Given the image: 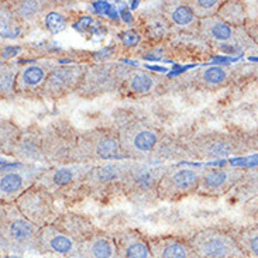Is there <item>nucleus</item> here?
<instances>
[{"instance_id": "5", "label": "nucleus", "mask_w": 258, "mask_h": 258, "mask_svg": "<svg viewBox=\"0 0 258 258\" xmlns=\"http://www.w3.org/2000/svg\"><path fill=\"white\" fill-rule=\"evenodd\" d=\"M81 133L67 120H55L42 128V153L45 164L61 167L77 164L78 139Z\"/></svg>"}, {"instance_id": "2", "label": "nucleus", "mask_w": 258, "mask_h": 258, "mask_svg": "<svg viewBox=\"0 0 258 258\" xmlns=\"http://www.w3.org/2000/svg\"><path fill=\"white\" fill-rule=\"evenodd\" d=\"M167 169V167H157L144 161H130L117 189L130 202L139 206L153 205L160 201L158 185Z\"/></svg>"}, {"instance_id": "13", "label": "nucleus", "mask_w": 258, "mask_h": 258, "mask_svg": "<svg viewBox=\"0 0 258 258\" xmlns=\"http://www.w3.org/2000/svg\"><path fill=\"white\" fill-rule=\"evenodd\" d=\"M55 59H38L23 63L16 81V93L23 98L42 96L44 85L49 74L59 67Z\"/></svg>"}, {"instance_id": "26", "label": "nucleus", "mask_w": 258, "mask_h": 258, "mask_svg": "<svg viewBox=\"0 0 258 258\" xmlns=\"http://www.w3.org/2000/svg\"><path fill=\"white\" fill-rule=\"evenodd\" d=\"M16 21L26 24H37L41 20L44 12L51 6V2L44 0H17L6 3Z\"/></svg>"}, {"instance_id": "22", "label": "nucleus", "mask_w": 258, "mask_h": 258, "mask_svg": "<svg viewBox=\"0 0 258 258\" xmlns=\"http://www.w3.org/2000/svg\"><path fill=\"white\" fill-rule=\"evenodd\" d=\"M78 258H119L114 236L96 230L79 244Z\"/></svg>"}, {"instance_id": "1", "label": "nucleus", "mask_w": 258, "mask_h": 258, "mask_svg": "<svg viewBox=\"0 0 258 258\" xmlns=\"http://www.w3.org/2000/svg\"><path fill=\"white\" fill-rule=\"evenodd\" d=\"M40 231L41 229L31 223L14 203H2L0 238L3 251L41 252Z\"/></svg>"}, {"instance_id": "10", "label": "nucleus", "mask_w": 258, "mask_h": 258, "mask_svg": "<svg viewBox=\"0 0 258 258\" xmlns=\"http://www.w3.org/2000/svg\"><path fill=\"white\" fill-rule=\"evenodd\" d=\"M202 171L192 168H168L158 185V199L165 202L181 201L198 194Z\"/></svg>"}, {"instance_id": "32", "label": "nucleus", "mask_w": 258, "mask_h": 258, "mask_svg": "<svg viewBox=\"0 0 258 258\" xmlns=\"http://www.w3.org/2000/svg\"><path fill=\"white\" fill-rule=\"evenodd\" d=\"M223 3V0H188L186 2V5L192 10V13L195 14L198 20H206V19L217 16Z\"/></svg>"}, {"instance_id": "4", "label": "nucleus", "mask_w": 258, "mask_h": 258, "mask_svg": "<svg viewBox=\"0 0 258 258\" xmlns=\"http://www.w3.org/2000/svg\"><path fill=\"white\" fill-rule=\"evenodd\" d=\"M114 130L117 132L120 146L128 160L144 161L162 141L160 128L148 120L140 117L124 120Z\"/></svg>"}, {"instance_id": "14", "label": "nucleus", "mask_w": 258, "mask_h": 258, "mask_svg": "<svg viewBox=\"0 0 258 258\" xmlns=\"http://www.w3.org/2000/svg\"><path fill=\"white\" fill-rule=\"evenodd\" d=\"M88 65L72 63V65H59L49 74L47 82L42 89V98L48 100H59L68 95L75 93L81 84Z\"/></svg>"}, {"instance_id": "21", "label": "nucleus", "mask_w": 258, "mask_h": 258, "mask_svg": "<svg viewBox=\"0 0 258 258\" xmlns=\"http://www.w3.org/2000/svg\"><path fill=\"white\" fill-rule=\"evenodd\" d=\"M161 13L167 19L171 27L186 31V33H198L201 20L196 19L186 2H164L160 7Z\"/></svg>"}, {"instance_id": "23", "label": "nucleus", "mask_w": 258, "mask_h": 258, "mask_svg": "<svg viewBox=\"0 0 258 258\" xmlns=\"http://www.w3.org/2000/svg\"><path fill=\"white\" fill-rule=\"evenodd\" d=\"M188 84L198 91H219L230 84V72L216 65L205 67L189 75Z\"/></svg>"}, {"instance_id": "15", "label": "nucleus", "mask_w": 258, "mask_h": 258, "mask_svg": "<svg viewBox=\"0 0 258 258\" xmlns=\"http://www.w3.org/2000/svg\"><path fill=\"white\" fill-rule=\"evenodd\" d=\"M186 153L195 160L223 158L237 150L236 141L223 133H203L185 144Z\"/></svg>"}, {"instance_id": "11", "label": "nucleus", "mask_w": 258, "mask_h": 258, "mask_svg": "<svg viewBox=\"0 0 258 258\" xmlns=\"http://www.w3.org/2000/svg\"><path fill=\"white\" fill-rule=\"evenodd\" d=\"M128 164L130 161L119 160L93 165L81 182L79 192L86 195H99L109 189L117 188L126 174Z\"/></svg>"}, {"instance_id": "30", "label": "nucleus", "mask_w": 258, "mask_h": 258, "mask_svg": "<svg viewBox=\"0 0 258 258\" xmlns=\"http://www.w3.org/2000/svg\"><path fill=\"white\" fill-rule=\"evenodd\" d=\"M217 17L234 27H244L247 12L241 2H224L217 13Z\"/></svg>"}, {"instance_id": "28", "label": "nucleus", "mask_w": 258, "mask_h": 258, "mask_svg": "<svg viewBox=\"0 0 258 258\" xmlns=\"http://www.w3.org/2000/svg\"><path fill=\"white\" fill-rule=\"evenodd\" d=\"M141 26H143V31L147 35V38L154 40V41L164 38L169 33V30L172 28L169 26L167 19L164 17V14L161 13V10L158 12L154 10L150 14H146L143 17Z\"/></svg>"}, {"instance_id": "24", "label": "nucleus", "mask_w": 258, "mask_h": 258, "mask_svg": "<svg viewBox=\"0 0 258 258\" xmlns=\"http://www.w3.org/2000/svg\"><path fill=\"white\" fill-rule=\"evenodd\" d=\"M153 258H199L189 241L176 237H154L148 240Z\"/></svg>"}, {"instance_id": "12", "label": "nucleus", "mask_w": 258, "mask_h": 258, "mask_svg": "<svg viewBox=\"0 0 258 258\" xmlns=\"http://www.w3.org/2000/svg\"><path fill=\"white\" fill-rule=\"evenodd\" d=\"M198 34L206 42H209L212 45H217V47L241 48V47H247L250 42H254L247 33L245 27L230 26L224 23L222 19H219L217 16L206 19V20H201Z\"/></svg>"}, {"instance_id": "29", "label": "nucleus", "mask_w": 258, "mask_h": 258, "mask_svg": "<svg viewBox=\"0 0 258 258\" xmlns=\"http://www.w3.org/2000/svg\"><path fill=\"white\" fill-rule=\"evenodd\" d=\"M20 63L14 62V61H9V62L2 63L0 68V95L2 99L14 98L16 93V81H17V75L20 71Z\"/></svg>"}, {"instance_id": "27", "label": "nucleus", "mask_w": 258, "mask_h": 258, "mask_svg": "<svg viewBox=\"0 0 258 258\" xmlns=\"http://www.w3.org/2000/svg\"><path fill=\"white\" fill-rule=\"evenodd\" d=\"M54 224H56L58 227H61L67 233H70L71 236H74L79 243H82L85 238L89 237L91 234H93L96 231L95 226L88 219L74 215V213L61 215L54 222Z\"/></svg>"}, {"instance_id": "16", "label": "nucleus", "mask_w": 258, "mask_h": 258, "mask_svg": "<svg viewBox=\"0 0 258 258\" xmlns=\"http://www.w3.org/2000/svg\"><path fill=\"white\" fill-rule=\"evenodd\" d=\"M44 169L35 165H23L16 171H6L0 176V199L2 203H16L28 188L38 181Z\"/></svg>"}, {"instance_id": "19", "label": "nucleus", "mask_w": 258, "mask_h": 258, "mask_svg": "<svg viewBox=\"0 0 258 258\" xmlns=\"http://www.w3.org/2000/svg\"><path fill=\"white\" fill-rule=\"evenodd\" d=\"M164 79L160 75L146 70L132 68L120 88V93L127 98H146L158 91Z\"/></svg>"}, {"instance_id": "20", "label": "nucleus", "mask_w": 258, "mask_h": 258, "mask_svg": "<svg viewBox=\"0 0 258 258\" xmlns=\"http://www.w3.org/2000/svg\"><path fill=\"white\" fill-rule=\"evenodd\" d=\"M12 155L24 165H35L38 162L45 164L42 153V128L30 127L27 130H23Z\"/></svg>"}, {"instance_id": "6", "label": "nucleus", "mask_w": 258, "mask_h": 258, "mask_svg": "<svg viewBox=\"0 0 258 258\" xmlns=\"http://www.w3.org/2000/svg\"><path fill=\"white\" fill-rule=\"evenodd\" d=\"M130 70L132 68L117 62H99L88 65L75 95L78 98L89 100L120 91Z\"/></svg>"}, {"instance_id": "17", "label": "nucleus", "mask_w": 258, "mask_h": 258, "mask_svg": "<svg viewBox=\"0 0 258 258\" xmlns=\"http://www.w3.org/2000/svg\"><path fill=\"white\" fill-rule=\"evenodd\" d=\"M79 241L70 233L62 230L56 224H48L40 231L41 254H52L59 257H77L79 252Z\"/></svg>"}, {"instance_id": "7", "label": "nucleus", "mask_w": 258, "mask_h": 258, "mask_svg": "<svg viewBox=\"0 0 258 258\" xmlns=\"http://www.w3.org/2000/svg\"><path fill=\"white\" fill-rule=\"evenodd\" d=\"M199 258H245L236 237L219 229H203L188 240Z\"/></svg>"}, {"instance_id": "31", "label": "nucleus", "mask_w": 258, "mask_h": 258, "mask_svg": "<svg viewBox=\"0 0 258 258\" xmlns=\"http://www.w3.org/2000/svg\"><path fill=\"white\" fill-rule=\"evenodd\" d=\"M67 21H68L67 13H63L61 7H56L54 6V3H51V6L42 14L40 24H42V27L51 34H56L67 27Z\"/></svg>"}, {"instance_id": "18", "label": "nucleus", "mask_w": 258, "mask_h": 258, "mask_svg": "<svg viewBox=\"0 0 258 258\" xmlns=\"http://www.w3.org/2000/svg\"><path fill=\"white\" fill-rule=\"evenodd\" d=\"M243 176V171L237 168L229 169H205L201 175L198 195L217 198L229 192Z\"/></svg>"}, {"instance_id": "8", "label": "nucleus", "mask_w": 258, "mask_h": 258, "mask_svg": "<svg viewBox=\"0 0 258 258\" xmlns=\"http://www.w3.org/2000/svg\"><path fill=\"white\" fill-rule=\"evenodd\" d=\"M31 223L40 229L52 224L61 216L55 206V198L45 188L34 183L14 203Z\"/></svg>"}, {"instance_id": "3", "label": "nucleus", "mask_w": 258, "mask_h": 258, "mask_svg": "<svg viewBox=\"0 0 258 258\" xmlns=\"http://www.w3.org/2000/svg\"><path fill=\"white\" fill-rule=\"evenodd\" d=\"M120 146L119 136L114 128H91L79 134L75 162L98 165L109 161L126 160Z\"/></svg>"}, {"instance_id": "25", "label": "nucleus", "mask_w": 258, "mask_h": 258, "mask_svg": "<svg viewBox=\"0 0 258 258\" xmlns=\"http://www.w3.org/2000/svg\"><path fill=\"white\" fill-rule=\"evenodd\" d=\"M119 258H153L148 241L136 230H121L114 234Z\"/></svg>"}, {"instance_id": "9", "label": "nucleus", "mask_w": 258, "mask_h": 258, "mask_svg": "<svg viewBox=\"0 0 258 258\" xmlns=\"http://www.w3.org/2000/svg\"><path fill=\"white\" fill-rule=\"evenodd\" d=\"M92 167L93 165H88V164L49 167L48 169H44V172L40 175L38 181L35 183L51 192L54 198L59 195H71L72 192H79L81 182Z\"/></svg>"}, {"instance_id": "35", "label": "nucleus", "mask_w": 258, "mask_h": 258, "mask_svg": "<svg viewBox=\"0 0 258 258\" xmlns=\"http://www.w3.org/2000/svg\"><path fill=\"white\" fill-rule=\"evenodd\" d=\"M245 30L248 35L251 37V40L258 45V20L250 21L248 24H245Z\"/></svg>"}, {"instance_id": "33", "label": "nucleus", "mask_w": 258, "mask_h": 258, "mask_svg": "<svg viewBox=\"0 0 258 258\" xmlns=\"http://www.w3.org/2000/svg\"><path fill=\"white\" fill-rule=\"evenodd\" d=\"M236 240L245 255L258 258V224L238 231Z\"/></svg>"}, {"instance_id": "34", "label": "nucleus", "mask_w": 258, "mask_h": 258, "mask_svg": "<svg viewBox=\"0 0 258 258\" xmlns=\"http://www.w3.org/2000/svg\"><path fill=\"white\" fill-rule=\"evenodd\" d=\"M23 130L13 124L9 120H2V130H0V139H2V151L5 154L12 155L13 148L20 139Z\"/></svg>"}]
</instances>
